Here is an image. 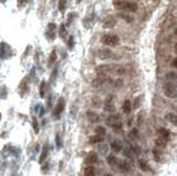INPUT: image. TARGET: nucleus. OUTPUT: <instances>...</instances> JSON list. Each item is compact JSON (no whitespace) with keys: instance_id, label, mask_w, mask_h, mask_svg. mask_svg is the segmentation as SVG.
Listing matches in <instances>:
<instances>
[{"instance_id":"17","label":"nucleus","mask_w":177,"mask_h":176,"mask_svg":"<svg viewBox=\"0 0 177 176\" xmlns=\"http://www.w3.org/2000/svg\"><path fill=\"white\" fill-rule=\"evenodd\" d=\"M138 167H140L143 172H149V171H151L149 165L145 162V161H143V160H140V161H138Z\"/></svg>"},{"instance_id":"42","label":"nucleus","mask_w":177,"mask_h":176,"mask_svg":"<svg viewBox=\"0 0 177 176\" xmlns=\"http://www.w3.org/2000/svg\"><path fill=\"white\" fill-rule=\"evenodd\" d=\"M172 65H173V68H176L177 67V59L176 58L173 60V63H172Z\"/></svg>"},{"instance_id":"21","label":"nucleus","mask_w":177,"mask_h":176,"mask_svg":"<svg viewBox=\"0 0 177 176\" xmlns=\"http://www.w3.org/2000/svg\"><path fill=\"white\" fill-rule=\"evenodd\" d=\"M119 17H121L122 19H124L125 21H127V22H133L134 21V18H133L132 16H130L128 14H126L125 11H124V12H121V14H119Z\"/></svg>"},{"instance_id":"11","label":"nucleus","mask_w":177,"mask_h":176,"mask_svg":"<svg viewBox=\"0 0 177 176\" xmlns=\"http://www.w3.org/2000/svg\"><path fill=\"white\" fill-rule=\"evenodd\" d=\"M63 110H64V99L63 98H60L59 101H58L57 107H56V115L59 116L61 113L63 112Z\"/></svg>"},{"instance_id":"45","label":"nucleus","mask_w":177,"mask_h":176,"mask_svg":"<svg viewBox=\"0 0 177 176\" xmlns=\"http://www.w3.org/2000/svg\"><path fill=\"white\" fill-rule=\"evenodd\" d=\"M5 1H6V0H0V2H5Z\"/></svg>"},{"instance_id":"4","label":"nucleus","mask_w":177,"mask_h":176,"mask_svg":"<svg viewBox=\"0 0 177 176\" xmlns=\"http://www.w3.org/2000/svg\"><path fill=\"white\" fill-rule=\"evenodd\" d=\"M96 56H98V58L102 59V60H107V59H113V58H115V56H114L115 54H114L111 50H109V49L99 50V51L96 52Z\"/></svg>"},{"instance_id":"38","label":"nucleus","mask_w":177,"mask_h":176,"mask_svg":"<svg viewBox=\"0 0 177 176\" xmlns=\"http://www.w3.org/2000/svg\"><path fill=\"white\" fill-rule=\"evenodd\" d=\"M113 130L115 131V132H120L121 130H122V123H117V124H115L113 126Z\"/></svg>"},{"instance_id":"26","label":"nucleus","mask_w":177,"mask_h":176,"mask_svg":"<svg viewBox=\"0 0 177 176\" xmlns=\"http://www.w3.org/2000/svg\"><path fill=\"white\" fill-rule=\"evenodd\" d=\"M111 147H112V149H113L114 152H116V153L121 152V149H122V146H121V144L119 142H113V143L111 144Z\"/></svg>"},{"instance_id":"34","label":"nucleus","mask_w":177,"mask_h":176,"mask_svg":"<svg viewBox=\"0 0 177 176\" xmlns=\"http://www.w3.org/2000/svg\"><path fill=\"white\" fill-rule=\"evenodd\" d=\"M47 153H48V151H47V148H43L42 153H41V157H40V160H39V162L42 163L44 161V158L47 157Z\"/></svg>"},{"instance_id":"16","label":"nucleus","mask_w":177,"mask_h":176,"mask_svg":"<svg viewBox=\"0 0 177 176\" xmlns=\"http://www.w3.org/2000/svg\"><path fill=\"white\" fill-rule=\"evenodd\" d=\"M167 142H168V140H166V139H164V137L158 136V139H156L155 144H156L157 147H165V146L167 145Z\"/></svg>"},{"instance_id":"40","label":"nucleus","mask_w":177,"mask_h":176,"mask_svg":"<svg viewBox=\"0 0 177 176\" xmlns=\"http://www.w3.org/2000/svg\"><path fill=\"white\" fill-rule=\"evenodd\" d=\"M93 105L95 106V107H99V106H101V101H100V99H93Z\"/></svg>"},{"instance_id":"6","label":"nucleus","mask_w":177,"mask_h":176,"mask_svg":"<svg viewBox=\"0 0 177 176\" xmlns=\"http://www.w3.org/2000/svg\"><path fill=\"white\" fill-rule=\"evenodd\" d=\"M111 73L116 74V75H123L126 73V70L124 67L119 65V64H111Z\"/></svg>"},{"instance_id":"44","label":"nucleus","mask_w":177,"mask_h":176,"mask_svg":"<svg viewBox=\"0 0 177 176\" xmlns=\"http://www.w3.org/2000/svg\"><path fill=\"white\" fill-rule=\"evenodd\" d=\"M104 176H113V175H112V174H105Z\"/></svg>"},{"instance_id":"31","label":"nucleus","mask_w":177,"mask_h":176,"mask_svg":"<svg viewBox=\"0 0 177 176\" xmlns=\"http://www.w3.org/2000/svg\"><path fill=\"white\" fill-rule=\"evenodd\" d=\"M153 154H154V160H155L156 162H161V154H159V152H158V149H154L153 151Z\"/></svg>"},{"instance_id":"30","label":"nucleus","mask_w":177,"mask_h":176,"mask_svg":"<svg viewBox=\"0 0 177 176\" xmlns=\"http://www.w3.org/2000/svg\"><path fill=\"white\" fill-rule=\"evenodd\" d=\"M128 136H130V139H132V140H134V139H137V136H138V132H137V130H132L130 134H128Z\"/></svg>"},{"instance_id":"27","label":"nucleus","mask_w":177,"mask_h":176,"mask_svg":"<svg viewBox=\"0 0 177 176\" xmlns=\"http://www.w3.org/2000/svg\"><path fill=\"white\" fill-rule=\"evenodd\" d=\"M95 133H96V135H100V136H104L106 131L105 128H104V126H98L95 128Z\"/></svg>"},{"instance_id":"28","label":"nucleus","mask_w":177,"mask_h":176,"mask_svg":"<svg viewBox=\"0 0 177 176\" xmlns=\"http://www.w3.org/2000/svg\"><path fill=\"white\" fill-rule=\"evenodd\" d=\"M65 3H66V0H59V10L61 12H63L65 9Z\"/></svg>"},{"instance_id":"9","label":"nucleus","mask_w":177,"mask_h":176,"mask_svg":"<svg viewBox=\"0 0 177 176\" xmlns=\"http://www.w3.org/2000/svg\"><path fill=\"white\" fill-rule=\"evenodd\" d=\"M98 162H99V156H98V154L95 152H91L90 154H87L86 158H85V163L86 164H90V165L95 164V163Z\"/></svg>"},{"instance_id":"24","label":"nucleus","mask_w":177,"mask_h":176,"mask_svg":"<svg viewBox=\"0 0 177 176\" xmlns=\"http://www.w3.org/2000/svg\"><path fill=\"white\" fill-rule=\"evenodd\" d=\"M117 164H119V167L122 171H125V172L130 171V164L126 161H120V162H117Z\"/></svg>"},{"instance_id":"3","label":"nucleus","mask_w":177,"mask_h":176,"mask_svg":"<svg viewBox=\"0 0 177 176\" xmlns=\"http://www.w3.org/2000/svg\"><path fill=\"white\" fill-rule=\"evenodd\" d=\"M164 94L170 98V99H175L177 95V91H176V85L172 82H168L164 85Z\"/></svg>"},{"instance_id":"32","label":"nucleus","mask_w":177,"mask_h":176,"mask_svg":"<svg viewBox=\"0 0 177 176\" xmlns=\"http://www.w3.org/2000/svg\"><path fill=\"white\" fill-rule=\"evenodd\" d=\"M107 146L106 145H100L99 146V153L101 154H106L107 153Z\"/></svg>"},{"instance_id":"15","label":"nucleus","mask_w":177,"mask_h":176,"mask_svg":"<svg viewBox=\"0 0 177 176\" xmlns=\"http://www.w3.org/2000/svg\"><path fill=\"white\" fill-rule=\"evenodd\" d=\"M165 119L170 122L173 125H176L177 124V116L176 114H174V113H167L166 115H165Z\"/></svg>"},{"instance_id":"29","label":"nucleus","mask_w":177,"mask_h":176,"mask_svg":"<svg viewBox=\"0 0 177 176\" xmlns=\"http://www.w3.org/2000/svg\"><path fill=\"white\" fill-rule=\"evenodd\" d=\"M166 79L167 80H173V81H175L176 80V72H168L167 74H166Z\"/></svg>"},{"instance_id":"7","label":"nucleus","mask_w":177,"mask_h":176,"mask_svg":"<svg viewBox=\"0 0 177 176\" xmlns=\"http://www.w3.org/2000/svg\"><path fill=\"white\" fill-rule=\"evenodd\" d=\"M9 56H10V47L7 43L2 42L0 44V58L6 59Z\"/></svg>"},{"instance_id":"19","label":"nucleus","mask_w":177,"mask_h":176,"mask_svg":"<svg viewBox=\"0 0 177 176\" xmlns=\"http://www.w3.org/2000/svg\"><path fill=\"white\" fill-rule=\"evenodd\" d=\"M115 24H116V20H114V18H112V17L105 19V21H104V27L105 28H112Z\"/></svg>"},{"instance_id":"46","label":"nucleus","mask_w":177,"mask_h":176,"mask_svg":"<svg viewBox=\"0 0 177 176\" xmlns=\"http://www.w3.org/2000/svg\"><path fill=\"white\" fill-rule=\"evenodd\" d=\"M0 120H1V113H0Z\"/></svg>"},{"instance_id":"33","label":"nucleus","mask_w":177,"mask_h":176,"mask_svg":"<svg viewBox=\"0 0 177 176\" xmlns=\"http://www.w3.org/2000/svg\"><path fill=\"white\" fill-rule=\"evenodd\" d=\"M141 99H142V96H138V98H136V99L134 100V104H133V107H134V109L140 107V105H141Z\"/></svg>"},{"instance_id":"43","label":"nucleus","mask_w":177,"mask_h":176,"mask_svg":"<svg viewBox=\"0 0 177 176\" xmlns=\"http://www.w3.org/2000/svg\"><path fill=\"white\" fill-rule=\"evenodd\" d=\"M57 142H58V146H61V143H60V135H57Z\"/></svg>"},{"instance_id":"20","label":"nucleus","mask_w":177,"mask_h":176,"mask_svg":"<svg viewBox=\"0 0 177 176\" xmlns=\"http://www.w3.org/2000/svg\"><path fill=\"white\" fill-rule=\"evenodd\" d=\"M84 176H95V169L93 166L89 165L84 169Z\"/></svg>"},{"instance_id":"41","label":"nucleus","mask_w":177,"mask_h":176,"mask_svg":"<svg viewBox=\"0 0 177 176\" xmlns=\"http://www.w3.org/2000/svg\"><path fill=\"white\" fill-rule=\"evenodd\" d=\"M33 128H35V133H38V132H39V127H38V123H37L35 119H33Z\"/></svg>"},{"instance_id":"35","label":"nucleus","mask_w":177,"mask_h":176,"mask_svg":"<svg viewBox=\"0 0 177 176\" xmlns=\"http://www.w3.org/2000/svg\"><path fill=\"white\" fill-rule=\"evenodd\" d=\"M44 86H45V82L42 81V82H41V85H40V96H41V98L44 96Z\"/></svg>"},{"instance_id":"13","label":"nucleus","mask_w":177,"mask_h":176,"mask_svg":"<svg viewBox=\"0 0 177 176\" xmlns=\"http://www.w3.org/2000/svg\"><path fill=\"white\" fill-rule=\"evenodd\" d=\"M104 110L107 111V112H114L115 106H114V103H113V101H112V98L106 100V102L104 103Z\"/></svg>"},{"instance_id":"22","label":"nucleus","mask_w":177,"mask_h":176,"mask_svg":"<svg viewBox=\"0 0 177 176\" xmlns=\"http://www.w3.org/2000/svg\"><path fill=\"white\" fill-rule=\"evenodd\" d=\"M56 60H57V52L52 51L51 54H50L49 61H48V67H52L54 64V62H56Z\"/></svg>"},{"instance_id":"14","label":"nucleus","mask_w":177,"mask_h":176,"mask_svg":"<svg viewBox=\"0 0 177 176\" xmlns=\"http://www.w3.org/2000/svg\"><path fill=\"white\" fill-rule=\"evenodd\" d=\"M157 133H158V135H159L161 137H164V139H166V140H168L170 137V132L168 130L164 128V127L158 128V130H157Z\"/></svg>"},{"instance_id":"2","label":"nucleus","mask_w":177,"mask_h":176,"mask_svg":"<svg viewBox=\"0 0 177 176\" xmlns=\"http://www.w3.org/2000/svg\"><path fill=\"white\" fill-rule=\"evenodd\" d=\"M102 43L104 46H107V47H115L120 43V38L119 35H112V33H107V35H104L101 39Z\"/></svg>"},{"instance_id":"5","label":"nucleus","mask_w":177,"mask_h":176,"mask_svg":"<svg viewBox=\"0 0 177 176\" xmlns=\"http://www.w3.org/2000/svg\"><path fill=\"white\" fill-rule=\"evenodd\" d=\"M107 81H110V79L106 77V75H101L100 74V77H98L96 79H94L92 81V86L99 88V86H102L104 83H106Z\"/></svg>"},{"instance_id":"12","label":"nucleus","mask_w":177,"mask_h":176,"mask_svg":"<svg viewBox=\"0 0 177 176\" xmlns=\"http://www.w3.org/2000/svg\"><path fill=\"white\" fill-rule=\"evenodd\" d=\"M117 123H120V121H119V116H116V115H111V116H109L107 119H106V124L109 125V126L113 127L115 124H117Z\"/></svg>"},{"instance_id":"23","label":"nucleus","mask_w":177,"mask_h":176,"mask_svg":"<svg viewBox=\"0 0 177 176\" xmlns=\"http://www.w3.org/2000/svg\"><path fill=\"white\" fill-rule=\"evenodd\" d=\"M106 161H107V163L111 165V166H114V165H116L117 164V158H116V156H114V155H109L107 157H106Z\"/></svg>"},{"instance_id":"39","label":"nucleus","mask_w":177,"mask_h":176,"mask_svg":"<svg viewBox=\"0 0 177 176\" xmlns=\"http://www.w3.org/2000/svg\"><path fill=\"white\" fill-rule=\"evenodd\" d=\"M68 46H69V49H72V48H73V46H74V38H73V37H70L69 42H68Z\"/></svg>"},{"instance_id":"1","label":"nucleus","mask_w":177,"mask_h":176,"mask_svg":"<svg viewBox=\"0 0 177 176\" xmlns=\"http://www.w3.org/2000/svg\"><path fill=\"white\" fill-rule=\"evenodd\" d=\"M113 6L117 10L130 11V12H135L138 9V6H137L136 2H134V1H128V0H114Z\"/></svg>"},{"instance_id":"25","label":"nucleus","mask_w":177,"mask_h":176,"mask_svg":"<svg viewBox=\"0 0 177 176\" xmlns=\"http://www.w3.org/2000/svg\"><path fill=\"white\" fill-rule=\"evenodd\" d=\"M89 142H90L91 144L101 143V142H103V137H102V136H100V135H95V136H92V137H90Z\"/></svg>"},{"instance_id":"18","label":"nucleus","mask_w":177,"mask_h":176,"mask_svg":"<svg viewBox=\"0 0 177 176\" xmlns=\"http://www.w3.org/2000/svg\"><path fill=\"white\" fill-rule=\"evenodd\" d=\"M132 111V103H131V101H124V103H123V112L128 114V113H131Z\"/></svg>"},{"instance_id":"8","label":"nucleus","mask_w":177,"mask_h":176,"mask_svg":"<svg viewBox=\"0 0 177 176\" xmlns=\"http://www.w3.org/2000/svg\"><path fill=\"white\" fill-rule=\"evenodd\" d=\"M56 29H57V26L54 23H49L48 24V30H47L45 35H47L49 40H53L56 38Z\"/></svg>"},{"instance_id":"37","label":"nucleus","mask_w":177,"mask_h":176,"mask_svg":"<svg viewBox=\"0 0 177 176\" xmlns=\"http://www.w3.org/2000/svg\"><path fill=\"white\" fill-rule=\"evenodd\" d=\"M17 1H18V6L20 8H22L27 5V2H28L29 0H17Z\"/></svg>"},{"instance_id":"10","label":"nucleus","mask_w":177,"mask_h":176,"mask_svg":"<svg viewBox=\"0 0 177 176\" xmlns=\"http://www.w3.org/2000/svg\"><path fill=\"white\" fill-rule=\"evenodd\" d=\"M86 116H87V120L90 121L91 123H98V122L101 121V116L95 112H93V111H87Z\"/></svg>"},{"instance_id":"36","label":"nucleus","mask_w":177,"mask_h":176,"mask_svg":"<svg viewBox=\"0 0 177 176\" xmlns=\"http://www.w3.org/2000/svg\"><path fill=\"white\" fill-rule=\"evenodd\" d=\"M65 35H66V29H65V27H64L63 24H61V27H60V37L63 38Z\"/></svg>"}]
</instances>
